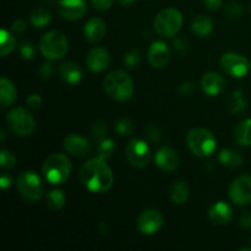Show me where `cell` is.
I'll list each match as a JSON object with an SVG mask.
<instances>
[{"label":"cell","instance_id":"6da1fadb","mask_svg":"<svg viewBox=\"0 0 251 251\" xmlns=\"http://www.w3.org/2000/svg\"><path fill=\"white\" fill-rule=\"evenodd\" d=\"M80 180L88 191L102 194L112 188L114 176L105 159L97 156L91 158L81 167Z\"/></svg>","mask_w":251,"mask_h":251},{"label":"cell","instance_id":"7a4b0ae2","mask_svg":"<svg viewBox=\"0 0 251 251\" xmlns=\"http://www.w3.org/2000/svg\"><path fill=\"white\" fill-rule=\"evenodd\" d=\"M103 88L112 100L118 102H126L134 95V83L131 77L122 70L108 74L103 80Z\"/></svg>","mask_w":251,"mask_h":251},{"label":"cell","instance_id":"3957f363","mask_svg":"<svg viewBox=\"0 0 251 251\" xmlns=\"http://www.w3.org/2000/svg\"><path fill=\"white\" fill-rule=\"evenodd\" d=\"M42 173L50 184H64L71 174V162L65 154L54 153L44 161Z\"/></svg>","mask_w":251,"mask_h":251},{"label":"cell","instance_id":"277c9868","mask_svg":"<svg viewBox=\"0 0 251 251\" xmlns=\"http://www.w3.org/2000/svg\"><path fill=\"white\" fill-rule=\"evenodd\" d=\"M186 142L190 151L198 157H208L215 152L217 147V140L215 135L203 127H195L189 131Z\"/></svg>","mask_w":251,"mask_h":251},{"label":"cell","instance_id":"5b68a950","mask_svg":"<svg viewBox=\"0 0 251 251\" xmlns=\"http://www.w3.org/2000/svg\"><path fill=\"white\" fill-rule=\"evenodd\" d=\"M39 49L44 58L48 60H59L68 53L69 41L63 32L50 31L41 38Z\"/></svg>","mask_w":251,"mask_h":251},{"label":"cell","instance_id":"8992f818","mask_svg":"<svg viewBox=\"0 0 251 251\" xmlns=\"http://www.w3.org/2000/svg\"><path fill=\"white\" fill-rule=\"evenodd\" d=\"M183 26V15L179 10L168 7L157 14L154 19V29L162 37L176 36Z\"/></svg>","mask_w":251,"mask_h":251},{"label":"cell","instance_id":"52a82bcc","mask_svg":"<svg viewBox=\"0 0 251 251\" xmlns=\"http://www.w3.org/2000/svg\"><path fill=\"white\" fill-rule=\"evenodd\" d=\"M10 130L17 136H29L34 131L36 122L31 113L25 108H14L6 115Z\"/></svg>","mask_w":251,"mask_h":251},{"label":"cell","instance_id":"ba28073f","mask_svg":"<svg viewBox=\"0 0 251 251\" xmlns=\"http://www.w3.org/2000/svg\"><path fill=\"white\" fill-rule=\"evenodd\" d=\"M16 186L22 198L26 199L27 201H31V202L38 201L43 196V183L34 172L27 171L20 174L16 181Z\"/></svg>","mask_w":251,"mask_h":251},{"label":"cell","instance_id":"9c48e42d","mask_svg":"<svg viewBox=\"0 0 251 251\" xmlns=\"http://www.w3.org/2000/svg\"><path fill=\"white\" fill-rule=\"evenodd\" d=\"M220 65L225 73L235 78H242L247 76L250 70V61L238 53L228 51L222 55Z\"/></svg>","mask_w":251,"mask_h":251},{"label":"cell","instance_id":"30bf717a","mask_svg":"<svg viewBox=\"0 0 251 251\" xmlns=\"http://www.w3.org/2000/svg\"><path fill=\"white\" fill-rule=\"evenodd\" d=\"M125 154L129 163L136 168H144L150 163V159H151L149 145L146 144V141L140 139H134L127 144Z\"/></svg>","mask_w":251,"mask_h":251},{"label":"cell","instance_id":"8fae6325","mask_svg":"<svg viewBox=\"0 0 251 251\" xmlns=\"http://www.w3.org/2000/svg\"><path fill=\"white\" fill-rule=\"evenodd\" d=\"M228 195L233 203L238 206H247L251 203V176H240L232 181Z\"/></svg>","mask_w":251,"mask_h":251},{"label":"cell","instance_id":"7c38bea8","mask_svg":"<svg viewBox=\"0 0 251 251\" xmlns=\"http://www.w3.org/2000/svg\"><path fill=\"white\" fill-rule=\"evenodd\" d=\"M163 226V216L156 208H147L142 211L136 220V227L144 235H153Z\"/></svg>","mask_w":251,"mask_h":251},{"label":"cell","instance_id":"4fadbf2b","mask_svg":"<svg viewBox=\"0 0 251 251\" xmlns=\"http://www.w3.org/2000/svg\"><path fill=\"white\" fill-rule=\"evenodd\" d=\"M58 11L63 19L76 21L85 16L87 5L85 0H60L58 4Z\"/></svg>","mask_w":251,"mask_h":251},{"label":"cell","instance_id":"5bb4252c","mask_svg":"<svg viewBox=\"0 0 251 251\" xmlns=\"http://www.w3.org/2000/svg\"><path fill=\"white\" fill-rule=\"evenodd\" d=\"M64 149L70 156L76 157V158H83L91 153V145L88 140L80 135L71 134L68 135L64 140Z\"/></svg>","mask_w":251,"mask_h":251},{"label":"cell","instance_id":"9a60e30c","mask_svg":"<svg viewBox=\"0 0 251 251\" xmlns=\"http://www.w3.org/2000/svg\"><path fill=\"white\" fill-rule=\"evenodd\" d=\"M110 55L107 49L102 47L92 48L86 56V65L92 73H102L109 66Z\"/></svg>","mask_w":251,"mask_h":251},{"label":"cell","instance_id":"2e32d148","mask_svg":"<svg viewBox=\"0 0 251 251\" xmlns=\"http://www.w3.org/2000/svg\"><path fill=\"white\" fill-rule=\"evenodd\" d=\"M149 61L152 68L162 69L169 63L171 59V51L168 46L162 41H156L150 46L149 49Z\"/></svg>","mask_w":251,"mask_h":251},{"label":"cell","instance_id":"e0dca14e","mask_svg":"<svg viewBox=\"0 0 251 251\" xmlns=\"http://www.w3.org/2000/svg\"><path fill=\"white\" fill-rule=\"evenodd\" d=\"M157 166L164 172H174L179 167V154L172 147H161L154 156Z\"/></svg>","mask_w":251,"mask_h":251},{"label":"cell","instance_id":"ac0fdd59","mask_svg":"<svg viewBox=\"0 0 251 251\" xmlns=\"http://www.w3.org/2000/svg\"><path fill=\"white\" fill-rule=\"evenodd\" d=\"M201 88L210 97L221 95L226 88V80L217 73H206L201 78Z\"/></svg>","mask_w":251,"mask_h":251},{"label":"cell","instance_id":"d6986e66","mask_svg":"<svg viewBox=\"0 0 251 251\" xmlns=\"http://www.w3.org/2000/svg\"><path fill=\"white\" fill-rule=\"evenodd\" d=\"M208 218L213 225L226 226L232 221L233 210L228 203L218 201V202L213 203L208 210Z\"/></svg>","mask_w":251,"mask_h":251},{"label":"cell","instance_id":"ffe728a7","mask_svg":"<svg viewBox=\"0 0 251 251\" xmlns=\"http://www.w3.org/2000/svg\"><path fill=\"white\" fill-rule=\"evenodd\" d=\"M105 33H107V25L103 21L102 19H91L90 21H87V24L85 25V28H83V34H85V38L88 42H92V43H97V42L102 41L104 38Z\"/></svg>","mask_w":251,"mask_h":251},{"label":"cell","instance_id":"44dd1931","mask_svg":"<svg viewBox=\"0 0 251 251\" xmlns=\"http://www.w3.org/2000/svg\"><path fill=\"white\" fill-rule=\"evenodd\" d=\"M59 75L63 78L64 82L68 85H77L82 78V71L78 68L77 64L73 63V61H68V63H63L59 68Z\"/></svg>","mask_w":251,"mask_h":251},{"label":"cell","instance_id":"7402d4cb","mask_svg":"<svg viewBox=\"0 0 251 251\" xmlns=\"http://www.w3.org/2000/svg\"><path fill=\"white\" fill-rule=\"evenodd\" d=\"M189 195H190V188L186 181L178 179L171 185L169 196H171L172 202L176 205H184L188 202Z\"/></svg>","mask_w":251,"mask_h":251},{"label":"cell","instance_id":"603a6c76","mask_svg":"<svg viewBox=\"0 0 251 251\" xmlns=\"http://www.w3.org/2000/svg\"><path fill=\"white\" fill-rule=\"evenodd\" d=\"M17 100V91L14 83L6 77L0 80V100L2 107H10Z\"/></svg>","mask_w":251,"mask_h":251},{"label":"cell","instance_id":"cb8c5ba5","mask_svg":"<svg viewBox=\"0 0 251 251\" xmlns=\"http://www.w3.org/2000/svg\"><path fill=\"white\" fill-rule=\"evenodd\" d=\"M191 31L198 37H207L213 31V22L206 15H199L191 22Z\"/></svg>","mask_w":251,"mask_h":251},{"label":"cell","instance_id":"d4e9b609","mask_svg":"<svg viewBox=\"0 0 251 251\" xmlns=\"http://www.w3.org/2000/svg\"><path fill=\"white\" fill-rule=\"evenodd\" d=\"M218 161L220 163H222L223 166L230 167V168H235V167L242 166L243 161V154L239 151L233 149H226L221 151V153L218 154Z\"/></svg>","mask_w":251,"mask_h":251},{"label":"cell","instance_id":"484cf974","mask_svg":"<svg viewBox=\"0 0 251 251\" xmlns=\"http://www.w3.org/2000/svg\"><path fill=\"white\" fill-rule=\"evenodd\" d=\"M234 139L242 146H251V119L243 120L234 130Z\"/></svg>","mask_w":251,"mask_h":251},{"label":"cell","instance_id":"4316f807","mask_svg":"<svg viewBox=\"0 0 251 251\" xmlns=\"http://www.w3.org/2000/svg\"><path fill=\"white\" fill-rule=\"evenodd\" d=\"M228 109L232 114H242L247 109V100L240 90H235L230 93L228 98Z\"/></svg>","mask_w":251,"mask_h":251},{"label":"cell","instance_id":"83f0119b","mask_svg":"<svg viewBox=\"0 0 251 251\" xmlns=\"http://www.w3.org/2000/svg\"><path fill=\"white\" fill-rule=\"evenodd\" d=\"M46 205L50 211H59L65 205V194L61 190H51L46 195Z\"/></svg>","mask_w":251,"mask_h":251},{"label":"cell","instance_id":"f1b7e54d","mask_svg":"<svg viewBox=\"0 0 251 251\" xmlns=\"http://www.w3.org/2000/svg\"><path fill=\"white\" fill-rule=\"evenodd\" d=\"M51 21V14L47 9L43 7H38V9L33 10L31 14V24L33 25L36 28H43L47 25L50 24Z\"/></svg>","mask_w":251,"mask_h":251},{"label":"cell","instance_id":"f546056e","mask_svg":"<svg viewBox=\"0 0 251 251\" xmlns=\"http://www.w3.org/2000/svg\"><path fill=\"white\" fill-rule=\"evenodd\" d=\"M0 39H1V46H0V53L1 56H6L11 53L12 50L16 47V41H15V37L12 36L10 32H7L6 29H2L0 32Z\"/></svg>","mask_w":251,"mask_h":251},{"label":"cell","instance_id":"4dcf8cb0","mask_svg":"<svg viewBox=\"0 0 251 251\" xmlns=\"http://www.w3.org/2000/svg\"><path fill=\"white\" fill-rule=\"evenodd\" d=\"M114 151H115V145L112 139H107V137H105L104 140L98 142L97 153L98 156L102 157V158L104 159L110 158V157L113 156V153H114Z\"/></svg>","mask_w":251,"mask_h":251},{"label":"cell","instance_id":"1f68e13d","mask_svg":"<svg viewBox=\"0 0 251 251\" xmlns=\"http://www.w3.org/2000/svg\"><path fill=\"white\" fill-rule=\"evenodd\" d=\"M140 63H141V53H140L139 49H131L125 54L124 65L127 69H130V70L136 69L140 65Z\"/></svg>","mask_w":251,"mask_h":251},{"label":"cell","instance_id":"d6a6232c","mask_svg":"<svg viewBox=\"0 0 251 251\" xmlns=\"http://www.w3.org/2000/svg\"><path fill=\"white\" fill-rule=\"evenodd\" d=\"M115 131L120 135V136H127L134 132V125H132L131 120L127 118H120L115 124Z\"/></svg>","mask_w":251,"mask_h":251},{"label":"cell","instance_id":"836d02e7","mask_svg":"<svg viewBox=\"0 0 251 251\" xmlns=\"http://www.w3.org/2000/svg\"><path fill=\"white\" fill-rule=\"evenodd\" d=\"M108 126L103 120H98L93 124L92 129H91V134H92L93 140L96 142H100L102 140L105 139V134H107Z\"/></svg>","mask_w":251,"mask_h":251},{"label":"cell","instance_id":"e575fe53","mask_svg":"<svg viewBox=\"0 0 251 251\" xmlns=\"http://www.w3.org/2000/svg\"><path fill=\"white\" fill-rule=\"evenodd\" d=\"M15 164H16V157L14 156V153L7 151V150H2L1 153H0V166H1V168H14Z\"/></svg>","mask_w":251,"mask_h":251},{"label":"cell","instance_id":"d590c367","mask_svg":"<svg viewBox=\"0 0 251 251\" xmlns=\"http://www.w3.org/2000/svg\"><path fill=\"white\" fill-rule=\"evenodd\" d=\"M20 55L26 60H32L36 56V49L32 46L31 42H22L20 46Z\"/></svg>","mask_w":251,"mask_h":251},{"label":"cell","instance_id":"8d00e7d4","mask_svg":"<svg viewBox=\"0 0 251 251\" xmlns=\"http://www.w3.org/2000/svg\"><path fill=\"white\" fill-rule=\"evenodd\" d=\"M146 136L149 137L150 141L152 142H158L162 137L161 129L157 124H153V123H150L146 126Z\"/></svg>","mask_w":251,"mask_h":251},{"label":"cell","instance_id":"74e56055","mask_svg":"<svg viewBox=\"0 0 251 251\" xmlns=\"http://www.w3.org/2000/svg\"><path fill=\"white\" fill-rule=\"evenodd\" d=\"M226 12H227L228 16L230 19H238V17L242 16L243 14V7L239 2H229L227 5V9H226Z\"/></svg>","mask_w":251,"mask_h":251},{"label":"cell","instance_id":"f35d334b","mask_svg":"<svg viewBox=\"0 0 251 251\" xmlns=\"http://www.w3.org/2000/svg\"><path fill=\"white\" fill-rule=\"evenodd\" d=\"M113 2H114V0H91V5L93 6V9L100 12L109 10Z\"/></svg>","mask_w":251,"mask_h":251},{"label":"cell","instance_id":"ab89813d","mask_svg":"<svg viewBox=\"0 0 251 251\" xmlns=\"http://www.w3.org/2000/svg\"><path fill=\"white\" fill-rule=\"evenodd\" d=\"M26 104H27V107L29 108V109H32V110L38 109V108L42 105L41 96L36 95V93H34V95H31L29 97H27Z\"/></svg>","mask_w":251,"mask_h":251},{"label":"cell","instance_id":"60d3db41","mask_svg":"<svg viewBox=\"0 0 251 251\" xmlns=\"http://www.w3.org/2000/svg\"><path fill=\"white\" fill-rule=\"evenodd\" d=\"M53 73H54V69L50 63H44L43 65L39 68V76H41L43 80H49V78L53 76Z\"/></svg>","mask_w":251,"mask_h":251},{"label":"cell","instance_id":"b9f144b4","mask_svg":"<svg viewBox=\"0 0 251 251\" xmlns=\"http://www.w3.org/2000/svg\"><path fill=\"white\" fill-rule=\"evenodd\" d=\"M203 4L210 11H217L223 5V0H203Z\"/></svg>","mask_w":251,"mask_h":251},{"label":"cell","instance_id":"7bdbcfd3","mask_svg":"<svg viewBox=\"0 0 251 251\" xmlns=\"http://www.w3.org/2000/svg\"><path fill=\"white\" fill-rule=\"evenodd\" d=\"M239 226L243 228V229H247V230L251 229V213L245 212L240 216Z\"/></svg>","mask_w":251,"mask_h":251},{"label":"cell","instance_id":"ee69618b","mask_svg":"<svg viewBox=\"0 0 251 251\" xmlns=\"http://www.w3.org/2000/svg\"><path fill=\"white\" fill-rule=\"evenodd\" d=\"M173 46H174V49H176V51H179V53H181V54L185 53V51L189 49V44L186 43V42L184 41V39H181V38L174 39Z\"/></svg>","mask_w":251,"mask_h":251},{"label":"cell","instance_id":"f6af8a7d","mask_svg":"<svg viewBox=\"0 0 251 251\" xmlns=\"http://www.w3.org/2000/svg\"><path fill=\"white\" fill-rule=\"evenodd\" d=\"M195 91V87L191 82H184L181 83V86L179 87V93L183 96H190L193 95V92Z\"/></svg>","mask_w":251,"mask_h":251},{"label":"cell","instance_id":"bcb514c9","mask_svg":"<svg viewBox=\"0 0 251 251\" xmlns=\"http://www.w3.org/2000/svg\"><path fill=\"white\" fill-rule=\"evenodd\" d=\"M26 27H27V25L24 20H16V21L12 24L11 28H12V31L16 32V33H22V32L26 29Z\"/></svg>","mask_w":251,"mask_h":251},{"label":"cell","instance_id":"7dc6e473","mask_svg":"<svg viewBox=\"0 0 251 251\" xmlns=\"http://www.w3.org/2000/svg\"><path fill=\"white\" fill-rule=\"evenodd\" d=\"M12 184V179L11 176H7V174H2L1 178H0V185H1V188L4 189V190H6L7 188H10Z\"/></svg>","mask_w":251,"mask_h":251},{"label":"cell","instance_id":"c3c4849f","mask_svg":"<svg viewBox=\"0 0 251 251\" xmlns=\"http://www.w3.org/2000/svg\"><path fill=\"white\" fill-rule=\"evenodd\" d=\"M118 1H119V4L123 5V6H130L135 0H118Z\"/></svg>","mask_w":251,"mask_h":251},{"label":"cell","instance_id":"681fc988","mask_svg":"<svg viewBox=\"0 0 251 251\" xmlns=\"http://www.w3.org/2000/svg\"><path fill=\"white\" fill-rule=\"evenodd\" d=\"M4 140H5V131L4 130H1V141L4 142Z\"/></svg>","mask_w":251,"mask_h":251},{"label":"cell","instance_id":"f907efd6","mask_svg":"<svg viewBox=\"0 0 251 251\" xmlns=\"http://www.w3.org/2000/svg\"><path fill=\"white\" fill-rule=\"evenodd\" d=\"M250 69H251V61H250Z\"/></svg>","mask_w":251,"mask_h":251}]
</instances>
